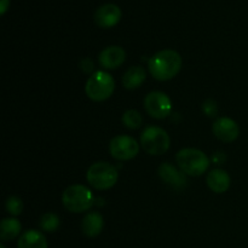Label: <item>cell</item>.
<instances>
[{"instance_id":"13","label":"cell","mask_w":248,"mask_h":248,"mask_svg":"<svg viewBox=\"0 0 248 248\" xmlns=\"http://www.w3.org/2000/svg\"><path fill=\"white\" fill-rule=\"evenodd\" d=\"M183 172H179L173 165L165 162L159 167V176L164 182H166L170 186H174V188H183L186 186V177L182 174Z\"/></svg>"},{"instance_id":"15","label":"cell","mask_w":248,"mask_h":248,"mask_svg":"<svg viewBox=\"0 0 248 248\" xmlns=\"http://www.w3.org/2000/svg\"><path fill=\"white\" fill-rule=\"evenodd\" d=\"M18 248H48L47 240L38 230H27L19 236L17 242Z\"/></svg>"},{"instance_id":"19","label":"cell","mask_w":248,"mask_h":248,"mask_svg":"<svg viewBox=\"0 0 248 248\" xmlns=\"http://www.w3.org/2000/svg\"><path fill=\"white\" fill-rule=\"evenodd\" d=\"M40 228L44 232H53L57 230V228L60 227V218L55 213H45L43 217L40 218Z\"/></svg>"},{"instance_id":"14","label":"cell","mask_w":248,"mask_h":248,"mask_svg":"<svg viewBox=\"0 0 248 248\" xmlns=\"http://www.w3.org/2000/svg\"><path fill=\"white\" fill-rule=\"evenodd\" d=\"M104 227L103 217L98 212H90L82 219L81 229L85 236L96 237L102 232Z\"/></svg>"},{"instance_id":"6","label":"cell","mask_w":248,"mask_h":248,"mask_svg":"<svg viewBox=\"0 0 248 248\" xmlns=\"http://www.w3.org/2000/svg\"><path fill=\"white\" fill-rule=\"evenodd\" d=\"M169 135L166 131L157 126H149L140 135V144L150 155H162L170 148Z\"/></svg>"},{"instance_id":"4","label":"cell","mask_w":248,"mask_h":248,"mask_svg":"<svg viewBox=\"0 0 248 248\" xmlns=\"http://www.w3.org/2000/svg\"><path fill=\"white\" fill-rule=\"evenodd\" d=\"M115 90V81L109 73L94 72L85 85L87 97L94 102H103L108 99Z\"/></svg>"},{"instance_id":"17","label":"cell","mask_w":248,"mask_h":248,"mask_svg":"<svg viewBox=\"0 0 248 248\" xmlns=\"http://www.w3.org/2000/svg\"><path fill=\"white\" fill-rule=\"evenodd\" d=\"M21 223L16 218H6L0 224V237L2 241L16 239L21 232Z\"/></svg>"},{"instance_id":"20","label":"cell","mask_w":248,"mask_h":248,"mask_svg":"<svg viewBox=\"0 0 248 248\" xmlns=\"http://www.w3.org/2000/svg\"><path fill=\"white\" fill-rule=\"evenodd\" d=\"M23 210V202L17 196H10L6 200V211L12 216H19Z\"/></svg>"},{"instance_id":"18","label":"cell","mask_w":248,"mask_h":248,"mask_svg":"<svg viewBox=\"0 0 248 248\" xmlns=\"http://www.w3.org/2000/svg\"><path fill=\"white\" fill-rule=\"evenodd\" d=\"M123 123L124 125L127 128H130V130H137V128H140V126H142L143 118L142 115H140V113H138L137 110L130 109V110L124 113Z\"/></svg>"},{"instance_id":"12","label":"cell","mask_w":248,"mask_h":248,"mask_svg":"<svg viewBox=\"0 0 248 248\" xmlns=\"http://www.w3.org/2000/svg\"><path fill=\"white\" fill-rule=\"evenodd\" d=\"M207 186L213 193H225L230 186V176L224 170H212L207 176Z\"/></svg>"},{"instance_id":"16","label":"cell","mask_w":248,"mask_h":248,"mask_svg":"<svg viewBox=\"0 0 248 248\" xmlns=\"http://www.w3.org/2000/svg\"><path fill=\"white\" fill-rule=\"evenodd\" d=\"M145 70L143 67H131L127 72L124 74L123 85L128 90H135L142 86L143 82L145 81Z\"/></svg>"},{"instance_id":"10","label":"cell","mask_w":248,"mask_h":248,"mask_svg":"<svg viewBox=\"0 0 248 248\" xmlns=\"http://www.w3.org/2000/svg\"><path fill=\"white\" fill-rule=\"evenodd\" d=\"M121 10L118 5L104 4L94 12V22L101 28H111L121 19Z\"/></svg>"},{"instance_id":"9","label":"cell","mask_w":248,"mask_h":248,"mask_svg":"<svg viewBox=\"0 0 248 248\" xmlns=\"http://www.w3.org/2000/svg\"><path fill=\"white\" fill-rule=\"evenodd\" d=\"M212 131L216 137L224 143H232L239 137L240 127L230 118H219L213 123Z\"/></svg>"},{"instance_id":"3","label":"cell","mask_w":248,"mask_h":248,"mask_svg":"<svg viewBox=\"0 0 248 248\" xmlns=\"http://www.w3.org/2000/svg\"><path fill=\"white\" fill-rule=\"evenodd\" d=\"M63 206L69 212L81 213L90 210L93 205V195L87 186L74 184L68 186L62 195Z\"/></svg>"},{"instance_id":"21","label":"cell","mask_w":248,"mask_h":248,"mask_svg":"<svg viewBox=\"0 0 248 248\" xmlns=\"http://www.w3.org/2000/svg\"><path fill=\"white\" fill-rule=\"evenodd\" d=\"M203 111L207 114V116H216L218 113L217 106H216V102L213 101H206L203 103Z\"/></svg>"},{"instance_id":"2","label":"cell","mask_w":248,"mask_h":248,"mask_svg":"<svg viewBox=\"0 0 248 248\" xmlns=\"http://www.w3.org/2000/svg\"><path fill=\"white\" fill-rule=\"evenodd\" d=\"M177 165L181 171L188 176L198 177L207 171L210 166V160L205 153L194 148H186L177 153Z\"/></svg>"},{"instance_id":"7","label":"cell","mask_w":248,"mask_h":248,"mask_svg":"<svg viewBox=\"0 0 248 248\" xmlns=\"http://www.w3.org/2000/svg\"><path fill=\"white\" fill-rule=\"evenodd\" d=\"M109 150L114 159L120 160V161H127V160L137 156L138 152H140V145L136 142L135 138L121 135L116 136L110 140Z\"/></svg>"},{"instance_id":"1","label":"cell","mask_w":248,"mask_h":248,"mask_svg":"<svg viewBox=\"0 0 248 248\" xmlns=\"http://www.w3.org/2000/svg\"><path fill=\"white\" fill-rule=\"evenodd\" d=\"M182 68V57L174 50H162L148 62V69L154 79L167 81L176 77Z\"/></svg>"},{"instance_id":"8","label":"cell","mask_w":248,"mask_h":248,"mask_svg":"<svg viewBox=\"0 0 248 248\" xmlns=\"http://www.w3.org/2000/svg\"><path fill=\"white\" fill-rule=\"evenodd\" d=\"M144 107L147 113L152 118L165 119L172 110V102L166 93L160 91H153L148 93L144 99Z\"/></svg>"},{"instance_id":"5","label":"cell","mask_w":248,"mask_h":248,"mask_svg":"<svg viewBox=\"0 0 248 248\" xmlns=\"http://www.w3.org/2000/svg\"><path fill=\"white\" fill-rule=\"evenodd\" d=\"M118 170L108 162H94L87 170L86 178L90 186L97 190H107L118 182Z\"/></svg>"},{"instance_id":"22","label":"cell","mask_w":248,"mask_h":248,"mask_svg":"<svg viewBox=\"0 0 248 248\" xmlns=\"http://www.w3.org/2000/svg\"><path fill=\"white\" fill-rule=\"evenodd\" d=\"M81 68L85 73H90L92 69H93V63L90 58H85L81 62Z\"/></svg>"},{"instance_id":"11","label":"cell","mask_w":248,"mask_h":248,"mask_svg":"<svg viewBox=\"0 0 248 248\" xmlns=\"http://www.w3.org/2000/svg\"><path fill=\"white\" fill-rule=\"evenodd\" d=\"M99 63L106 69H116L124 64L126 60V52L121 46H108L99 53Z\"/></svg>"},{"instance_id":"23","label":"cell","mask_w":248,"mask_h":248,"mask_svg":"<svg viewBox=\"0 0 248 248\" xmlns=\"http://www.w3.org/2000/svg\"><path fill=\"white\" fill-rule=\"evenodd\" d=\"M10 0H1V15H4L6 12L7 7H9Z\"/></svg>"},{"instance_id":"24","label":"cell","mask_w":248,"mask_h":248,"mask_svg":"<svg viewBox=\"0 0 248 248\" xmlns=\"http://www.w3.org/2000/svg\"><path fill=\"white\" fill-rule=\"evenodd\" d=\"M0 248H5L4 245H0Z\"/></svg>"}]
</instances>
